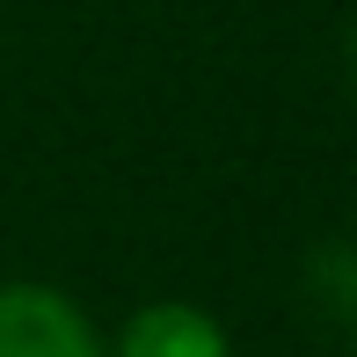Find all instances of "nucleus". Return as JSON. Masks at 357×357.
Listing matches in <instances>:
<instances>
[{"label":"nucleus","mask_w":357,"mask_h":357,"mask_svg":"<svg viewBox=\"0 0 357 357\" xmlns=\"http://www.w3.org/2000/svg\"><path fill=\"white\" fill-rule=\"evenodd\" d=\"M0 357H102V343L66 291L0 284Z\"/></svg>","instance_id":"obj_1"},{"label":"nucleus","mask_w":357,"mask_h":357,"mask_svg":"<svg viewBox=\"0 0 357 357\" xmlns=\"http://www.w3.org/2000/svg\"><path fill=\"white\" fill-rule=\"evenodd\" d=\"M117 357H226V328L190 299H160L124 321Z\"/></svg>","instance_id":"obj_2"},{"label":"nucleus","mask_w":357,"mask_h":357,"mask_svg":"<svg viewBox=\"0 0 357 357\" xmlns=\"http://www.w3.org/2000/svg\"><path fill=\"white\" fill-rule=\"evenodd\" d=\"M350 66H357V22H350Z\"/></svg>","instance_id":"obj_4"},{"label":"nucleus","mask_w":357,"mask_h":357,"mask_svg":"<svg viewBox=\"0 0 357 357\" xmlns=\"http://www.w3.org/2000/svg\"><path fill=\"white\" fill-rule=\"evenodd\" d=\"M306 299L321 321L357 328V241H321L306 255Z\"/></svg>","instance_id":"obj_3"}]
</instances>
